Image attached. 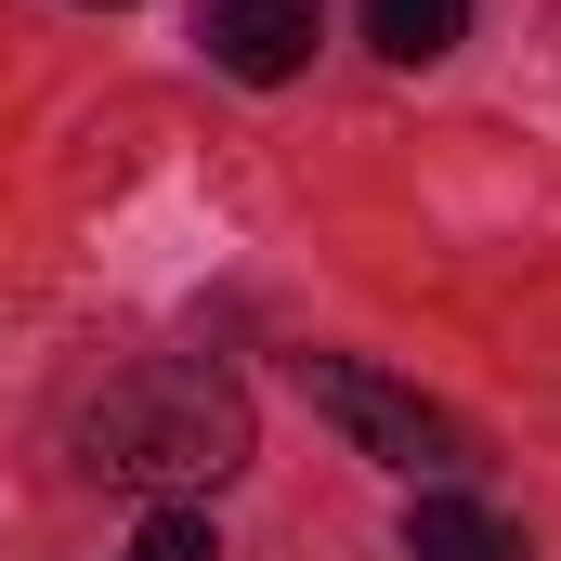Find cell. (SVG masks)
<instances>
[{"label":"cell","mask_w":561,"mask_h":561,"mask_svg":"<svg viewBox=\"0 0 561 561\" xmlns=\"http://www.w3.org/2000/svg\"><path fill=\"white\" fill-rule=\"evenodd\" d=\"M405 561H523V536L496 510H470V496H419L405 510Z\"/></svg>","instance_id":"obj_4"},{"label":"cell","mask_w":561,"mask_h":561,"mask_svg":"<svg viewBox=\"0 0 561 561\" xmlns=\"http://www.w3.org/2000/svg\"><path fill=\"white\" fill-rule=\"evenodd\" d=\"M118 561H222V536H209V510L170 496V510H144V536H131Z\"/></svg>","instance_id":"obj_6"},{"label":"cell","mask_w":561,"mask_h":561,"mask_svg":"<svg viewBox=\"0 0 561 561\" xmlns=\"http://www.w3.org/2000/svg\"><path fill=\"white\" fill-rule=\"evenodd\" d=\"M300 392H313L327 431H353V457H379V470H457V457H470V431L444 419L431 392L379 379L366 353H300Z\"/></svg>","instance_id":"obj_2"},{"label":"cell","mask_w":561,"mask_h":561,"mask_svg":"<svg viewBox=\"0 0 561 561\" xmlns=\"http://www.w3.org/2000/svg\"><path fill=\"white\" fill-rule=\"evenodd\" d=\"M366 39H379L392 66H444V53L470 39V0H366Z\"/></svg>","instance_id":"obj_5"},{"label":"cell","mask_w":561,"mask_h":561,"mask_svg":"<svg viewBox=\"0 0 561 561\" xmlns=\"http://www.w3.org/2000/svg\"><path fill=\"white\" fill-rule=\"evenodd\" d=\"M79 444H92L105 483H157V496H183V483L249 470V392H236L209 353H170V366H131V379L92 405Z\"/></svg>","instance_id":"obj_1"},{"label":"cell","mask_w":561,"mask_h":561,"mask_svg":"<svg viewBox=\"0 0 561 561\" xmlns=\"http://www.w3.org/2000/svg\"><path fill=\"white\" fill-rule=\"evenodd\" d=\"M313 39H327V0H209V66L222 79H249V92H275L313 66Z\"/></svg>","instance_id":"obj_3"}]
</instances>
